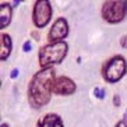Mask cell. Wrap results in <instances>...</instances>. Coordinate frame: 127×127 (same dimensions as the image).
I'll return each instance as SVG.
<instances>
[{"label": "cell", "instance_id": "6da1fadb", "mask_svg": "<svg viewBox=\"0 0 127 127\" xmlns=\"http://www.w3.org/2000/svg\"><path fill=\"white\" fill-rule=\"evenodd\" d=\"M55 78V70L52 67L39 70L32 75L28 85V102L34 109H41L50 102Z\"/></svg>", "mask_w": 127, "mask_h": 127}, {"label": "cell", "instance_id": "e0dca14e", "mask_svg": "<svg viewBox=\"0 0 127 127\" xmlns=\"http://www.w3.org/2000/svg\"><path fill=\"white\" fill-rule=\"evenodd\" d=\"M0 127H8V124L7 123H1V126H0Z\"/></svg>", "mask_w": 127, "mask_h": 127}, {"label": "cell", "instance_id": "30bf717a", "mask_svg": "<svg viewBox=\"0 0 127 127\" xmlns=\"http://www.w3.org/2000/svg\"><path fill=\"white\" fill-rule=\"evenodd\" d=\"M11 13H13V8L10 3L3 1L0 4V28L1 30L8 27V24L11 21Z\"/></svg>", "mask_w": 127, "mask_h": 127}, {"label": "cell", "instance_id": "9a60e30c", "mask_svg": "<svg viewBox=\"0 0 127 127\" xmlns=\"http://www.w3.org/2000/svg\"><path fill=\"white\" fill-rule=\"evenodd\" d=\"M120 103H122V99H120V96L116 94L115 96H113V105H115V106H120Z\"/></svg>", "mask_w": 127, "mask_h": 127}, {"label": "cell", "instance_id": "ac0fdd59", "mask_svg": "<svg viewBox=\"0 0 127 127\" xmlns=\"http://www.w3.org/2000/svg\"><path fill=\"white\" fill-rule=\"evenodd\" d=\"M123 120H126V122H127V110H126V113H124V119Z\"/></svg>", "mask_w": 127, "mask_h": 127}, {"label": "cell", "instance_id": "8fae6325", "mask_svg": "<svg viewBox=\"0 0 127 127\" xmlns=\"http://www.w3.org/2000/svg\"><path fill=\"white\" fill-rule=\"evenodd\" d=\"M92 94H94V96L98 98L99 101H102V99L106 98V91H105L103 88H99V87H95L94 91H92Z\"/></svg>", "mask_w": 127, "mask_h": 127}, {"label": "cell", "instance_id": "9c48e42d", "mask_svg": "<svg viewBox=\"0 0 127 127\" xmlns=\"http://www.w3.org/2000/svg\"><path fill=\"white\" fill-rule=\"evenodd\" d=\"M13 49V41L8 34H1L0 36V60H7Z\"/></svg>", "mask_w": 127, "mask_h": 127}, {"label": "cell", "instance_id": "277c9868", "mask_svg": "<svg viewBox=\"0 0 127 127\" xmlns=\"http://www.w3.org/2000/svg\"><path fill=\"white\" fill-rule=\"evenodd\" d=\"M102 18L109 24H117L127 15L126 0H108L102 3Z\"/></svg>", "mask_w": 127, "mask_h": 127}, {"label": "cell", "instance_id": "4fadbf2b", "mask_svg": "<svg viewBox=\"0 0 127 127\" xmlns=\"http://www.w3.org/2000/svg\"><path fill=\"white\" fill-rule=\"evenodd\" d=\"M120 46L123 49H127V35H123L120 38Z\"/></svg>", "mask_w": 127, "mask_h": 127}, {"label": "cell", "instance_id": "7a4b0ae2", "mask_svg": "<svg viewBox=\"0 0 127 127\" xmlns=\"http://www.w3.org/2000/svg\"><path fill=\"white\" fill-rule=\"evenodd\" d=\"M68 52V45L67 42H56V43H48V45L42 46L38 55L39 60V66L41 70L43 68H50L55 64L62 63Z\"/></svg>", "mask_w": 127, "mask_h": 127}, {"label": "cell", "instance_id": "52a82bcc", "mask_svg": "<svg viewBox=\"0 0 127 127\" xmlns=\"http://www.w3.org/2000/svg\"><path fill=\"white\" fill-rule=\"evenodd\" d=\"M77 91V84L71 78L66 77V75H60L57 78H55V84H53V94L62 95V96H67V95H73Z\"/></svg>", "mask_w": 127, "mask_h": 127}, {"label": "cell", "instance_id": "5b68a950", "mask_svg": "<svg viewBox=\"0 0 127 127\" xmlns=\"http://www.w3.org/2000/svg\"><path fill=\"white\" fill-rule=\"evenodd\" d=\"M52 20V4L48 0H38L32 10V21L36 28H45Z\"/></svg>", "mask_w": 127, "mask_h": 127}, {"label": "cell", "instance_id": "2e32d148", "mask_svg": "<svg viewBox=\"0 0 127 127\" xmlns=\"http://www.w3.org/2000/svg\"><path fill=\"white\" fill-rule=\"evenodd\" d=\"M115 127H127V122L126 120H119V122L116 123Z\"/></svg>", "mask_w": 127, "mask_h": 127}, {"label": "cell", "instance_id": "3957f363", "mask_svg": "<svg viewBox=\"0 0 127 127\" xmlns=\"http://www.w3.org/2000/svg\"><path fill=\"white\" fill-rule=\"evenodd\" d=\"M127 73V62L122 55H116L105 62L102 66V77L106 82L115 84L120 81Z\"/></svg>", "mask_w": 127, "mask_h": 127}, {"label": "cell", "instance_id": "7c38bea8", "mask_svg": "<svg viewBox=\"0 0 127 127\" xmlns=\"http://www.w3.org/2000/svg\"><path fill=\"white\" fill-rule=\"evenodd\" d=\"M23 50H24V52H31V50H32V43H31V41H25V42H24Z\"/></svg>", "mask_w": 127, "mask_h": 127}, {"label": "cell", "instance_id": "5bb4252c", "mask_svg": "<svg viewBox=\"0 0 127 127\" xmlns=\"http://www.w3.org/2000/svg\"><path fill=\"white\" fill-rule=\"evenodd\" d=\"M18 74H20V70H18V68H13L11 73H10V78H11V80H15L17 77H18Z\"/></svg>", "mask_w": 127, "mask_h": 127}, {"label": "cell", "instance_id": "ba28073f", "mask_svg": "<svg viewBox=\"0 0 127 127\" xmlns=\"http://www.w3.org/2000/svg\"><path fill=\"white\" fill-rule=\"evenodd\" d=\"M36 127H64L63 119L57 113H48L38 120Z\"/></svg>", "mask_w": 127, "mask_h": 127}, {"label": "cell", "instance_id": "8992f818", "mask_svg": "<svg viewBox=\"0 0 127 127\" xmlns=\"http://www.w3.org/2000/svg\"><path fill=\"white\" fill-rule=\"evenodd\" d=\"M68 35V23L64 17H59V18L53 23L52 28L48 34V41L50 43H56V42H63L64 38H67Z\"/></svg>", "mask_w": 127, "mask_h": 127}]
</instances>
